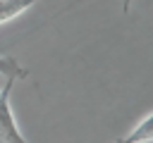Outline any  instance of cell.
<instances>
[{"label":"cell","mask_w":153,"mask_h":143,"mask_svg":"<svg viewBox=\"0 0 153 143\" xmlns=\"http://www.w3.org/2000/svg\"><path fill=\"white\" fill-rule=\"evenodd\" d=\"M14 81L17 79L7 76V81L0 86V143H26V138L22 136V131L14 122L12 107H10V93H12Z\"/></svg>","instance_id":"cell-1"},{"label":"cell","mask_w":153,"mask_h":143,"mask_svg":"<svg viewBox=\"0 0 153 143\" xmlns=\"http://www.w3.org/2000/svg\"><path fill=\"white\" fill-rule=\"evenodd\" d=\"M153 141V112L146 114L124 138H120V143H151Z\"/></svg>","instance_id":"cell-2"},{"label":"cell","mask_w":153,"mask_h":143,"mask_svg":"<svg viewBox=\"0 0 153 143\" xmlns=\"http://www.w3.org/2000/svg\"><path fill=\"white\" fill-rule=\"evenodd\" d=\"M38 0H0V24L12 21L14 17L24 14L31 5H36Z\"/></svg>","instance_id":"cell-3"},{"label":"cell","mask_w":153,"mask_h":143,"mask_svg":"<svg viewBox=\"0 0 153 143\" xmlns=\"http://www.w3.org/2000/svg\"><path fill=\"white\" fill-rule=\"evenodd\" d=\"M0 74L2 76H12V79H24L29 72L10 55H0Z\"/></svg>","instance_id":"cell-4"},{"label":"cell","mask_w":153,"mask_h":143,"mask_svg":"<svg viewBox=\"0 0 153 143\" xmlns=\"http://www.w3.org/2000/svg\"><path fill=\"white\" fill-rule=\"evenodd\" d=\"M129 10H131V0H122V12L127 14Z\"/></svg>","instance_id":"cell-5"},{"label":"cell","mask_w":153,"mask_h":143,"mask_svg":"<svg viewBox=\"0 0 153 143\" xmlns=\"http://www.w3.org/2000/svg\"><path fill=\"white\" fill-rule=\"evenodd\" d=\"M115 143H120V141H115Z\"/></svg>","instance_id":"cell-6"}]
</instances>
